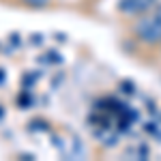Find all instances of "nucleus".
<instances>
[{
    "instance_id": "9d476101",
    "label": "nucleus",
    "mask_w": 161,
    "mask_h": 161,
    "mask_svg": "<svg viewBox=\"0 0 161 161\" xmlns=\"http://www.w3.org/2000/svg\"><path fill=\"white\" fill-rule=\"evenodd\" d=\"M19 157H22V159H24V161H30V159H35L32 155H19Z\"/></svg>"
},
{
    "instance_id": "1a4fd4ad",
    "label": "nucleus",
    "mask_w": 161,
    "mask_h": 161,
    "mask_svg": "<svg viewBox=\"0 0 161 161\" xmlns=\"http://www.w3.org/2000/svg\"><path fill=\"white\" fill-rule=\"evenodd\" d=\"M32 43H35V45H41V43H43L41 35H32Z\"/></svg>"
},
{
    "instance_id": "20e7f679",
    "label": "nucleus",
    "mask_w": 161,
    "mask_h": 161,
    "mask_svg": "<svg viewBox=\"0 0 161 161\" xmlns=\"http://www.w3.org/2000/svg\"><path fill=\"white\" fill-rule=\"evenodd\" d=\"M47 131V129H50V127H47V125H45V120H32V123H30V131Z\"/></svg>"
},
{
    "instance_id": "0eeeda50",
    "label": "nucleus",
    "mask_w": 161,
    "mask_h": 161,
    "mask_svg": "<svg viewBox=\"0 0 161 161\" xmlns=\"http://www.w3.org/2000/svg\"><path fill=\"white\" fill-rule=\"evenodd\" d=\"M45 56H47V58H45L47 62H62V58H60V54H58V52H47Z\"/></svg>"
},
{
    "instance_id": "7ed1b4c3",
    "label": "nucleus",
    "mask_w": 161,
    "mask_h": 161,
    "mask_svg": "<svg viewBox=\"0 0 161 161\" xmlns=\"http://www.w3.org/2000/svg\"><path fill=\"white\" fill-rule=\"evenodd\" d=\"M17 105H19V108H24V110H28V108L32 105V95H30V90H28V88H24V90L19 92V97H17Z\"/></svg>"
},
{
    "instance_id": "39448f33",
    "label": "nucleus",
    "mask_w": 161,
    "mask_h": 161,
    "mask_svg": "<svg viewBox=\"0 0 161 161\" xmlns=\"http://www.w3.org/2000/svg\"><path fill=\"white\" fill-rule=\"evenodd\" d=\"M50 0H24V4L28 7H32V9H41V7H45Z\"/></svg>"
},
{
    "instance_id": "ddd939ff",
    "label": "nucleus",
    "mask_w": 161,
    "mask_h": 161,
    "mask_svg": "<svg viewBox=\"0 0 161 161\" xmlns=\"http://www.w3.org/2000/svg\"><path fill=\"white\" fill-rule=\"evenodd\" d=\"M2 116H4V110H2V108H0V118H2Z\"/></svg>"
},
{
    "instance_id": "f8f14e48",
    "label": "nucleus",
    "mask_w": 161,
    "mask_h": 161,
    "mask_svg": "<svg viewBox=\"0 0 161 161\" xmlns=\"http://www.w3.org/2000/svg\"><path fill=\"white\" fill-rule=\"evenodd\" d=\"M4 82V71H0V84Z\"/></svg>"
},
{
    "instance_id": "6e6552de",
    "label": "nucleus",
    "mask_w": 161,
    "mask_h": 161,
    "mask_svg": "<svg viewBox=\"0 0 161 161\" xmlns=\"http://www.w3.org/2000/svg\"><path fill=\"white\" fill-rule=\"evenodd\" d=\"M32 80H39V73H32V75H26L24 77V88H30Z\"/></svg>"
},
{
    "instance_id": "9b49d317",
    "label": "nucleus",
    "mask_w": 161,
    "mask_h": 161,
    "mask_svg": "<svg viewBox=\"0 0 161 161\" xmlns=\"http://www.w3.org/2000/svg\"><path fill=\"white\" fill-rule=\"evenodd\" d=\"M155 13H157V15H159V17H161V4H159V7H157V9H155Z\"/></svg>"
},
{
    "instance_id": "f257e3e1",
    "label": "nucleus",
    "mask_w": 161,
    "mask_h": 161,
    "mask_svg": "<svg viewBox=\"0 0 161 161\" xmlns=\"http://www.w3.org/2000/svg\"><path fill=\"white\" fill-rule=\"evenodd\" d=\"M133 32L146 45H157V43H161V17L157 13H153L148 17H142L133 26Z\"/></svg>"
},
{
    "instance_id": "f03ea898",
    "label": "nucleus",
    "mask_w": 161,
    "mask_h": 161,
    "mask_svg": "<svg viewBox=\"0 0 161 161\" xmlns=\"http://www.w3.org/2000/svg\"><path fill=\"white\" fill-rule=\"evenodd\" d=\"M157 0H118V11L125 15H144L155 7Z\"/></svg>"
},
{
    "instance_id": "423d86ee",
    "label": "nucleus",
    "mask_w": 161,
    "mask_h": 161,
    "mask_svg": "<svg viewBox=\"0 0 161 161\" xmlns=\"http://www.w3.org/2000/svg\"><path fill=\"white\" fill-rule=\"evenodd\" d=\"M120 90H123L125 95H133L136 86H133V82H123V84H120Z\"/></svg>"
}]
</instances>
